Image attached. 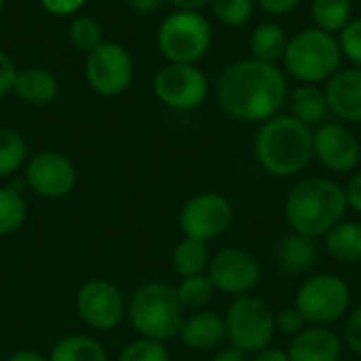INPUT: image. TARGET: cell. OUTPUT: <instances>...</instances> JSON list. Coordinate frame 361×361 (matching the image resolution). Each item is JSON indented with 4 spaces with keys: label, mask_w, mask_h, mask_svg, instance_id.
<instances>
[{
    "label": "cell",
    "mask_w": 361,
    "mask_h": 361,
    "mask_svg": "<svg viewBox=\"0 0 361 361\" xmlns=\"http://www.w3.org/2000/svg\"><path fill=\"white\" fill-rule=\"evenodd\" d=\"M27 161V142L13 127H0V178L13 176Z\"/></svg>",
    "instance_id": "f1b7e54d"
},
{
    "label": "cell",
    "mask_w": 361,
    "mask_h": 361,
    "mask_svg": "<svg viewBox=\"0 0 361 361\" xmlns=\"http://www.w3.org/2000/svg\"><path fill=\"white\" fill-rule=\"evenodd\" d=\"M224 326L228 345L247 355H254L273 345L277 334L273 307L256 294L233 298L224 313Z\"/></svg>",
    "instance_id": "52a82bcc"
},
{
    "label": "cell",
    "mask_w": 361,
    "mask_h": 361,
    "mask_svg": "<svg viewBox=\"0 0 361 361\" xmlns=\"http://www.w3.org/2000/svg\"><path fill=\"white\" fill-rule=\"evenodd\" d=\"M76 313L91 330L112 332L127 315V302L116 283L95 277L78 288Z\"/></svg>",
    "instance_id": "4fadbf2b"
},
{
    "label": "cell",
    "mask_w": 361,
    "mask_h": 361,
    "mask_svg": "<svg viewBox=\"0 0 361 361\" xmlns=\"http://www.w3.org/2000/svg\"><path fill=\"white\" fill-rule=\"evenodd\" d=\"M17 72H19V70H17L13 57H11L8 53L0 51V97H4L6 93L13 91Z\"/></svg>",
    "instance_id": "d590c367"
},
{
    "label": "cell",
    "mask_w": 361,
    "mask_h": 361,
    "mask_svg": "<svg viewBox=\"0 0 361 361\" xmlns=\"http://www.w3.org/2000/svg\"><path fill=\"white\" fill-rule=\"evenodd\" d=\"M322 245L326 254L338 264H361V224L345 218L322 237Z\"/></svg>",
    "instance_id": "7402d4cb"
},
{
    "label": "cell",
    "mask_w": 361,
    "mask_h": 361,
    "mask_svg": "<svg viewBox=\"0 0 361 361\" xmlns=\"http://www.w3.org/2000/svg\"><path fill=\"white\" fill-rule=\"evenodd\" d=\"M357 361H361V360H357Z\"/></svg>",
    "instance_id": "7dc6e473"
},
{
    "label": "cell",
    "mask_w": 361,
    "mask_h": 361,
    "mask_svg": "<svg viewBox=\"0 0 361 361\" xmlns=\"http://www.w3.org/2000/svg\"><path fill=\"white\" fill-rule=\"evenodd\" d=\"M288 114L294 116L296 121H300L302 125L315 129L319 125H324L326 121H330V106L326 99V91L319 85H296L294 89H290L288 93Z\"/></svg>",
    "instance_id": "44dd1931"
},
{
    "label": "cell",
    "mask_w": 361,
    "mask_h": 361,
    "mask_svg": "<svg viewBox=\"0 0 361 361\" xmlns=\"http://www.w3.org/2000/svg\"><path fill=\"white\" fill-rule=\"evenodd\" d=\"M6 361H49V357H44V355L38 353V351L21 349V351H15Z\"/></svg>",
    "instance_id": "ee69618b"
},
{
    "label": "cell",
    "mask_w": 361,
    "mask_h": 361,
    "mask_svg": "<svg viewBox=\"0 0 361 361\" xmlns=\"http://www.w3.org/2000/svg\"><path fill=\"white\" fill-rule=\"evenodd\" d=\"M343 349V336H338L330 326H307L302 332L292 336L286 351L290 361H341Z\"/></svg>",
    "instance_id": "ac0fdd59"
},
{
    "label": "cell",
    "mask_w": 361,
    "mask_h": 361,
    "mask_svg": "<svg viewBox=\"0 0 361 361\" xmlns=\"http://www.w3.org/2000/svg\"><path fill=\"white\" fill-rule=\"evenodd\" d=\"M250 361H290V357H288V351L286 349H279V347L269 345L262 351L254 353L250 357Z\"/></svg>",
    "instance_id": "60d3db41"
},
{
    "label": "cell",
    "mask_w": 361,
    "mask_h": 361,
    "mask_svg": "<svg viewBox=\"0 0 361 361\" xmlns=\"http://www.w3.org/2000/svg\"><path fill=\"white\" fill-rule=\"evenodd\" d=\"M288 40H290V36H288V32H286V27L281 23H277V21H262L250 34L252 57L260 59L264 63L279 66V61L286 55Z\"/></svg>",
    "instance_id": "603a6c76"
},
{
    "label": "cell",
    "mask_w": 361,
    "mask_h": 361,
    "mask_svg": "<svg viewBox=\"0 0 361 361\" xmlns=\"http://www.w3.org/2000/svg\"><path fill=\"white\" fill-rule=\"evenodd\" d=\"M309 13H311L313 27L336 36L353 19V2L351 0H311Z\"/></svg>",
    "instance_id": "484cf974"
},
{
    "label": "cell",
    "mask_w": 361,
    "mask_h": 361,
    "mask_svg": "<svg viewBox=\"0 0 361 361\" xmlns=\"http://www.w3.org/2000/svg\"><path fill=\"white\" fill-rule=\"evenodd\" d=\"M178 338L188 351H195V353L218 351L222 343L226 341L224 315L209 311V309L192 311L190 315L184 317Z\"/></svg>",
    "instance_id": "d6986e66"
},
{
    "label": "cell",
    "mask_w": 361,
    "mask_h": 361,
    "mask_svg": "<svg viewBox=\"0 0 361 361\" xmlns=\"http://www.w3.org/2000/svg\"><path fill=\"white\" fill-rule=\"evenodd\" d=\"M70 40L78 51L91 53L95 47H99L104 42L102 23L91 15H76L70 21Z\"/></svg>",
    "instance_id": "4dcf8cb0"
},
{
    "label": "cell",
    "mask_w": 361,
    "mask_h": 361,
    "mask_svg": "<svg viewBox=\"0 0 361 361\" xmlns=\"http://www.w3.org/2000/svg\"><path fill=\"white\" fill-rule=\"evenodd\" d=\"M347 212L349 205L345 186L326 176H309L296 180L283 201L288 226L294 233L315 241L332 231L338 222H343Z\"/></svg>",
    "instance_id": "7a4b0ae2"
},
{
    "label": "cell",
    "mask_w": 361,
    "mask_h": 361,
    "mask_svg": "<svg viewBox=\"0 0 361 361\" xmlns=\"http://www.w3.org/2000/svg\"><path fill=\"white\" fill-rule=\"evenodd\" d=\"M256 0H209L214 17L228 27H243L256 13Z\"/></svg>",
    "instance_id": "f546056e"
},
{
    "label": "cell",
    "mask_w": 361,
    "mask_h": 361,
    "mask_svg": "<svg viewBox=\"0 0 361 361\" xmlns=\"http://www.w3.org/2000/svg\"><path fill=\"white\" fill-rule=\"evenodd\" d=\"M186 311L182 309L176 288L163 281L142 283L127 302V319L142 338L167 343L178 338Z\"/></svg>",
    "instance_id": "277c9868"
},
{
    "label": "cell",
    "mask_w": 361,
    "mask_h": 361,
    "mask_svg": "<svg viewBox=\"0 0 361 361\" xmlns=\"http://www.w3.org/2000/svg\"><path fill=\"white\" fill-rule=\"evenodd\" d=\"M290 93L286 72L275 63L243 57L228 63L216 82L222 110L241 123H264L286 108Z\"/></svg>",
    "instance_id": "6da1fadb"
},
{
    "label": "cell",
    "mask_w": 361,
    "mask_h": 361,
    "mask_svg": "<svg viewBox=\"0 0 361 361\" xmlns=\"http://www.w3.org/2000/svg\"><path fill=\"white\" fill-rule=\"evenodd\" d=\"M23 182L34 195L42 199H63L76 186V167L66 154L42 150L25 161Z\"/></svg>",
    "instance_id": "9a60e30c"
},
{
    "label": "cell",
    "mask_w": 361,
    "mask_h": 361,
    "mask_svg": "<svg viewBox=\"0 0 361 361\" xmlns=\"http://www.w3.org/2000/svg\"><path fill=\"white\" fill-rule=\"evenodd\" d=\"M152 91L171 110H195L209 95V78L197 63H165L154 74Z\"/></svg>",
    "instance_id": "30bf717a"
},
{
    "label": "cell",
    "mask_w": 361,
    "mask_h": 361,
    "mask_svg": "<svg viewBox=\"0 0 361 361\" xmlns=\"http://www.w3.org/2000/svg\"><path fill=\"white\" fill-rule=\"evenodd\" d=\"M27 218V203L15 186H0V237L17 233Z\"/></svg>",
    "instance_id": "83f0119b"
},
{
    "label": "cell",
    "mask_w": 361,
    "mask_h": 361,
    "mask_svg": "<svg viewBox=\"0 0 361 361\" xmlns=\"http://www.w3.org/2000/svg\"><path fill=\"white\" fill-rule=\"evenodd\" d=\"M256 163L275 178H294L313 161V129L290 114H277L256 129Z\"/></svg>",
    "instance_id": "3957f363"
},
{
    "label": "cell",
    "mask_w": 361,
    "mask_h": 361,
    "mask_svg": "<svg viewBox=\"0 0 361 361\" xmlns=\"http://www.w3.org/2000/svg\"><path fill=\"white\" fill-rule=\"evenodd\" d=\"M235 207L222 192L203 190L186 199L180 209L178 224L184 237L209 243L231 231Z\"/></svg>",
    "instance_id": "9c48e42d"
},
{
    "label": "cell",
    "mask_w": 361,
    "mask_h": 361,
    "mask_svg": "<svg viewBox=\"0 0 361 361\" xmlns=\"http://www.w3.org/2000/svg\"><path fill=\"white\" fill-rule=\"evenodd\" d=\"M313 161L334 176H351L361 165V140L341 121L313 129Z\"/></svg>",
    "instance_id": "7c38bea8"
},
{
    "label": "cell",
    "mask_w": 361,
    "mask_h": 361,
    "mask_svg": "<svg viewBox=\"0 0 361 361\" xmlns=\"http://www.w3.org/2000/svg\"><path fill=\"white\" fill-rule=\"evenodd\" d=\"M305 0H256V4L273 17H286L290 13H294Z\"/></svg>",
    "instance_id": "8d00e7d4"
},
{
    "label": "cell",
    "mask_w": 361,
    "mask_h": 361,
    "mask_svg": "<svg viewBox=\"0 0 361 361\" xmlns=\"http://www.w3.org/2000/svg\"><path fill=\"white\" fill-rule=\"evenodd\" d=\"M307 319L300 315V311L292 305V307H283L279 313H275V330L283 336H296L298 332H302L307 328Z\"/></svg>",
    "instance_id": "e575fe53"
},
{
    "label": "cell",
    "mask_w": 361,
    "mask_h": 361,
    "mask_svg": "<svg viewBox=\"0 0 361 361\" xmlns=\"http://www.w3.org/2000/svg\"><path fill=\"white\" fill-rule=\"evenodd\" d=\"M13 93L27 106H49L59 95V80L57 76L40 66H27L17 72Z\"/></svg>",
    "instance_id": "ffe728a7"
},
{
    "label": "cell",
    "mask_w": 361,
    "mask_h": 361,
    "mask_svg": "<svg viewBox=\"0 0 361 361\" xmlns=\"http://www.w3.org/2000/svg\"><path fill=\"white\" fill-rule=\"evenodd\" d=\"M294 307L309 326H332L351 309V288L336 273H315L302 279Z\"/></svg>",
    "instance_id": "ba28073f"
},
{
    "label": "cell",
    "mask_w": 361,
    "mask_h": 361,
    "mask_svg": "<svg viewBox=\"0 0 361 361\" xmlns=\"http://www.w3.org/2000/svg\"><path fill=\"white\" fill-rule=\"evenodd\" d=\"M176 296H178L182 309L192 313V311H201V309L209 307V302L216 296V288H214L212 279L207 277V273L192 275V277L180 279V283L176 286Z\"/></svg>",
    "instance_id": "4316f807"
},
{
    "label": "cell",
    "mask_w": 361,
    "mask_h": 361,
    "mask_svg": "<svg viewBox=\"0 0 361 361\" xmlns=\"http://www.w3.org/2000/svg\"><path fill=\"white\" fill-rule=\"evenodd\" d=\"M4 4H6V0H0V13H2V8H4Z\"/></svg>",
    "instance_id": "f6af8a7d"
},
{
    "label": "cell",
    "mask_w": 361,
    "mask_h": 361,
    "mask_svg": "<svg viewBox=\"0 0 361 361\" xmlns=\"http://www.w3.org/2000/svg\"><path fill=\"white\" fill-rule=\"evenodd\" d=\"M343 343L355 357L361 360V305H357L355 309H349L345 317Z\"/></svg>",
    "instance_id": "836d02e7"
},
{
    "label": "cell",
    "mask_w": 361,
    "mask_h": 361,
    "mask_svg": "<svg viewBox=\"0 0 361 361\" xmlns=\"http://www.w3.org/2000/svg\"><path fill=\"white\" fill-rule=\"evenodd\" d=\"M176 11H201L209 6V0H167Z\"/></svg>",
    "instance_id": "7bdbcfd3"
},
{
    "label": "cell",
    "mask_w": 361,
    "mask_h": 361,
    "mask_svg": "<svg viewBox=\"0 0 361 361\" xmlns=\"http://www.w3.org/2000/svg\"><path fill=\"white\" fill-rule=\"evenodd\" d=\"M209 260H212V254H209L207 243L197 241V239H188V237L178 241L173 252H171V267L180 279L207 273Z\"/></svg>",
    "instance_id": "cb8c5ba5"
},
{
    "label": "cell",
    "mask_w": 361,
    "mask_h": 361,
    "mask_svg": "<svg viewBox=\"0 0 361 361\" xmlns=\"http://www.w3.org/2000/svg\"><path fill=\"white\" fill-rule=\"evenodd\" d=\"M212 361H250V355L228 345V347H220Z\"/></svg>",
    "instance_id": "b9f144b4"
},
{
    "label": "cell",
    "mask_w": 361,
    "mask_h": 361,
    "mask_svg": "<svg viewBox=\"0 0 361 361\" xmlns=\"http://www.w3.org/2000/svg\"><path fill=\"white\" fill-rule=\"evenodd\" d=\"M212 40L214 27L201 11H173L157 30V47L167 63H197Z\"/></svg>",
    "instance_id": "8992f818"
},
{
    "label": "cell",
    "mask_w": 361,
    "mask_h": 361,
    "mask_svg": "<svg viewBox=\"0 0 361 361\" xmlns=\"http://www.w3.org/2000/svg\"><path fill=\"white\" fill-rule=\"evenodd\" d=\"M165 2H167V0H127L129 8H131L133 13L142 15V17H148V15L159 13V11L163 8Z\"/></svg>",
    "instance_id": "ab89813d"
},
{
    "label": "cell",
    "mask_w": 361,
    "mask_h": 361,
    "mask_svg": "<svg viewBox=\"0 0 361 361\" xmlns=\"http://www.w3.org/2000/svg\"><path fill=\"white\" fill-rule=\"evenodd\" d=\"M338 47L343 53V59H347L351 66L361 68V17H353L338 34Z\"/></svg>",
    "instance_id": "d6a6232c"
},
{
    "label": "cell",
    "mask_w": 361,
    "mask_h": 361,
    "mask_svg": "<svg viewBox=\"0 0 361 361\" xmlns=\"http://www.w3.org/2000/svg\"><path fill=\"white\" fill-rule=\"evenodd\" d=\"M360 290H361V277H360Z\"/></svg>",
    "instance_id": "bcb514c9"
},
{
    "label": "cell",
    "mask_w": 361,
    "mask_h": 361,
    "mask_svg": "<svg viewBox=\"0 0 361 361\" xmlns=\"http://www.w3.org/2000/svg\"><path fill=\"white\" fill-rule=\"evenodd\" d=\"M49 361H108V353L93 336L70 334L53 345Z\"/></svg>",
    "instance_id": "d4e9b609"
},
{
    "label": "cell",
    "mask_w": 361,
    "mask_h": 361,
    "mask_svg": "<svg viewBox=\"0 0 361 361\" xmlns=\"http://www.w3.org/2000/svg\"><path fill=\"white\" fill-rule=\"evenodd\" d=\"M330 114L345 125H361V68H341L326 85Z\"/></svg>",
    "instance_id": "2e32d148"
},
{
    "label": "cell",
    "mask_w": 361,
    "mask_h": 361,
    "mask_svg": "<svg viewBox=\"0 0 361 361\" xmlns=\"http://www.w3.org/2000/svg\"><path fill=\"white\" fill-rule=\"evenodd\" d=\"M207 277L212 279L216 292L237 298L252 294V290L260 283L262 269L252 252L243 247H222L212 256Z\"/></svg>",
    "instance_id": "5bb4252c"
},
{
    "label": "cell",
    "mask_w": 361,
    "mask_h": 361,
    "mask_svg": "<svg viewBox=\"0 0 361 361\" xmlns=\"http://www.w3.org/2000/svg\"><path fill=\"white\" fill-rule=\"evenodd\" d=\"M345 186V195H347V205L349 209H353L357 216H361V169L353 171L347 180Z\"/></svg>",
    "instance_id": "74e56055"
},
{
    "label": "cell",
    "mask_w": 361,
    "mask_h": 361,
    "mask_svg": "<svg viewBox=\"0 0 361 361\" xmlns=\"http://www.w3.org/2000/svg\"><path fill=\"white\" fill-rule=\"evenodd\" d=\"M118 361H171V353L165 343L140 336L123 347Z\"/></svg>",
    "instance_id": "1f68e13d"
},
{
    "label": "cell",
    "mask_w": 361,
    "mask_h": 361,
    "mask_svg": "<svg viewBox=\"0 0 361 361\" xmlns=\"http://www.w3.org/2000/svg\"><path fill=\"white\" fill-rule=\"evenodd\" d=\"M44 11H49L51 15H57V17H66V15H74L80 11V6L87 2V0H40Z\"/></svg>",
    "instance_id": "f35d334b"
},
{
    "label": "cell",
    "mask_w": 361,
    "mask_h": 361,
    "mask_svg": "<svg viewBox=\"0 0 361 361\" xmlns=\"http://www.w3.org/2000/svg\"><path fill=\"white\" fill-rule=\"evenodd\" d=\"M317 256H319L317 241L294 231L277 239L271 252V260L275 269L290 279L309 277L313 267L317 264Z\"/></svg>",
    "instance_id": "e0dca14e"
},
{
    "label": "cell",
    "mask_w": 361,
    "mask_h": 361,
    "mask_svg": "<svg viewBox=\"0 0 361 361\" xmlns=\"http://www.w3.org/2000/svg\"><path fill=\"white\" fill-rule=\"evenodd\" d=\"M133 57L121 42L104 40L85 61V78L89 87L102 97H116L125 93L133 80Z\"/></svg>",
    "instance_id": "8fae6325"
},
{
    "label": "cell",
    "mask_w": 361,
    "mask_h": 361,
    "mask_svg": "<svg viewBox=\"0 0 361 361\" xmlns=\"http://www.w3.org/2000/svg\"><path fill=\"white\" fill-rule=\"evenodd\" d=\"M343 61L338 38L313 25L290 36L281 59L286 72L300 85H326L343 68Z\"/></svg>",
    "instance_id": "5b68a950"
}]
</instances>
